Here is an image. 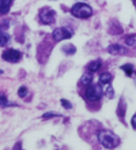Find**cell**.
<instances>
[{"instance_id":"1","label":"cell","mask_w":136,"mask_h":150,"mask_svg":"<svg viewBox=\"0 0 136 150\" xmlns=\"http://www.w3.org/2000/svg\"><path fill=\"white\" fill-rule=\"evenodd\" d=\"M98 141L106 149H114L116 146L120 145V138L110 131H101L98 135Z\"/></svg>"},{"instance_id":"2","label":"cell","mask_w":136,"mask_h":150,"mask_svg":"<svg viewBox=\"0 0 136 150\" xmlns=\"http://www.w3.org/2000/svg\"><path fill=\"white\" fill-rule=\"evenodd\" d=\"M71 14L80 19H87L93 15V8L86 3H78L71 8Z\"/></svg>"},{"instance_id":"3","label":"cell","mask_w":136,"mask_h":150,"mask_svg":"<svg viewBox=\"0 0 136 150\" xmlns=\"http://www.w3.org/2000/svg\"><path fill=\"white\" fill-rule=\"evenodd\" d=\"M102 89L99 85H91V86L87 87V90H86V98L90 100V101H97L102 97Z\"/></svg>"},{"instance_id":"4","label":"cell","mask_w":136,"mask_h":150,"mask_svg":"<svg viewBox=\"0 0 136 150\" xmlns=\"http://www.w3.org/2000/svg\"><path fill=\"white\" fill-rule=\"evenodd\" d=\"M39 19L45 25H52L54 22V19H56V12L48 7L44 8L42 11H41V14H39Z\"/></svg>"},{"instance_id":"5","label":"cell","mask_w":136,"mask_h":150,"mask_svg":"<svg viewBox=\"0 0 136 150\" xmlns=\"http://www.w3.org/2000/svg\"><path fill=\"white\" fill-rule=\"evenodd\" d=\"M22 57V53L16 49H7L3 52V59L6 62H11V63H16L19 62V59Z\"/></svg>"},{"instance_id":"6","label":"cell","mask_w":136,"mask_h":150,"mask_svg":"<svg viewBox=\"0 0 136 150\" xmlns=\"http://www.w3.org/2000/svg\"><path fill=\"white\" fill-rule=\"evenodd\" d=\"M72 37V33L67 30L66 28H57L53 30V38L54 41H61V40H68Z\"/></svg>"},{"instance_id":"7","label":"cell","mask_w":136,"mask_h":150,"mask_svg":"<svg viewBox=\"0 0 136 150\" xmlns=\"http://www.w3.org/2000/svg\"><path fill=\"white\" fill-rule=\"evenodd\" d=\"M108 52L112 53V55H124L125 52H127V49L124 47L118 45V44H113V45H109Z\"/></svg>"},{"instance_id":"8","label":"cell","mask_w":136,"mask_h":150,"mask_svg":"<svg viewBox=\"0 0 136 150\" xmlns=\"http://www.w3.org/2000/svg\"><path fill=\"white\" fill-rule=\"evenodd\" d=\"M11 4H12V0H0V14L4 15L10 11L11 8Z\"/></svg>"},{"instance_id":"9","label":"cell","mask_w":136,"mask_h":150,"mask_svg":"<svg viewBox=\"0 0 136 150\" xmlns=\"http://www.w3.org/2000/svg\"><path fill=\"white\" fill-rule=\"evenodd\" d=\"M101 66H102L101 60H93V62H90V63H89L87 70H89V71H91V72H95V71H98V70L101 68Z\"/></svg>"},{"instance_id":"10","label":"cell","mask_w":136,"mask_h":150,"mask_svg":"<svg viewBox=\"0 0 136 150\" xmlns=\"http://www.w3.org/2000/svg\"><path fill=\"white\" fill-rule=\"evenodd\" d=\"M10 41V36L4 32L3 29H0V47H6Z\"/></svg>"},{"instance_id":"11","label":"cell","mask_w":136,"mask_h":150,"mask_svg":"<svg viewBox=\"0 0 136 150\" xmlns=\"http://www.w3.org/2000/svg\"><path fill=\"white\" fill-rule=\"evenodd\" d=\"M91 81H93V74H91V71H90V72L83 74V76H82V79H80V83L82 85H90Z\"/></svg>"},{"instance_id":"12","label":"cell","mask_w":136,"mask_h":150,"mask_svg":"<svg viewBox=\"0 0 136 150\" xmlns=\"http://www.w3.org/2000/svg\"><path fill=\"white\" fill-rule=\"evenodd\" d=\"M125 42L128 47H136V34H131V36L125 37Z\"/></svg>"},{"instance_id":"13","label":"cell","mask_w":136,"mask_h":150,"mask_svg":"<svg viewBox=\"0 0 136 150\" xmlns=\"http://www.w3.org/2000/svg\"><path fill=\"white\" fill-rule=\"evenodd\" d=\"M99 81H101V83H110V81H112V74H109V72H104V74H101V76H99Z\"/></svg>"},{"instance_id":"14","label":"cell","mask_w":136,"mask_h":150,"mask_svg":"<svg viewBox=\"0 0 136 150\" xmlns=\"http://www.w3.org/2000/svg\"><path fill=\"white\" fill-rule=\"evenodd\" d=\"M121 70H124V72L128 76H131V75L133 74V66H131V64H124V66H121Z\"/></svg>"},{"instance_id":"15","label":"cell","mask_w":136,"mask_h":150,"mask_svg":"<svg viewBox=\"0 0 136 150\" xmlns=\"http://www.w3.org/2000/svg\"><path fill=\"white\" fill-rule=\"evenodd\" d=\"M63 52L67 53V55H74L75 52H76V48H75L74 45H67V47L63 48Z\"/></svg>"},{"instance_id":"16","label":"cell","mask_w":136,"mask_h":150,"mask_svg":"<svg viewBox=\"0 0 136 150\" xmlns=\"http://www.w3.org/2000/svg\"><path fill=\"white\" fill-rule=\"evenodd\" d=\"M106 96H108L109 98H113V97H114V93H113V87L112 86H109L108 89H106Z\"/></svg>"},{"instance_id":"17","label":"cell","mask_w":136,"mask_h":150,"mask_svg":"<svg viewBox=\"0 0 136 150\" xmlns=\"http://www.w3.org/2000/svg\"><path fill=\"white\" fill-rule=\"evenodd\" d=\"M0 105H1V107L8 105V101H7V98H6V96H0Z\"/></svg>"},{"instance_id":"18","label":"cell","mask_w":136,"mask_h":150,"mask_svg":"<svg viewBox=\"0 0 136 150\" xmlns=\"http://www.w3.org/2000/svg\"><path fill=\"white\" fill-rule=\"evenodd\" d=\"M18 94H19V97H25V96L27 94V89H26V87H19Z\"/></svg>"},{"instance_id":"19","label":"cell","mask_w":136,"mask_h":150,"mask_svg":"<svg viewBox=\"0 0 136 150\" xmlns=\"http://www.w3.org/2000/svg\"><path fill=\"white\" fill-rule=\"evenodd\" d=\"M61 105L64 108H67V109H71V108H72V105H71L68 101H66V100H61Z\"/></svg>"},{"instance_id":"20","label":"cell","mask_w":136,"mask_h":150,"mask_svg":"<svg viewBox=\"0 0 136 150\" xmlns=\"http://www.w3.org/2000/svg\"><path fill=\"white\" fill-rule=\"evenodd\" d=\"M53 116H58L57 113H53V112H49V113L44 115V119H49V117H53Z\"/></svg>"},{"instance_id":"21","label":"cell","mask_w":136,"mask_h":150,"mask_svg":"<svg viewBox=\"0 0 136 150\" xmlns=\"http://www.w3.org/2000/svg\"><path fill=\"white\" fill-rule=\"evenodd\" d=\"M132 126H133V128H135V130H136V115H135V116H133V117H132Z\"/></svg>"},{"instance_id":"22","label":"cell","mask_w":136,"mask_h":150,"mask_svg":"<svg viewBox=\"0 0 136 150\" xmlns=\"http://www.w3.org/2000/svg\"><path fill=\"white\" fill-rule=\"evenodd\" d=\"M133 1H135V4H136V0H133Z\"/></svg>"}]
</instances>
